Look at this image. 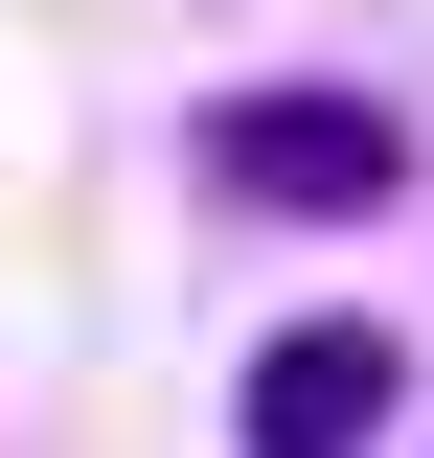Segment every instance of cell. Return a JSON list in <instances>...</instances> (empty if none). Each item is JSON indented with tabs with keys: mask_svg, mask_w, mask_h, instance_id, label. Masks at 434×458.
<instances>
[{
	"mask_svg": "<svg viewBox=\"0 0 434 458\" xmlns=\"http://www.w3.org/2000/svg\"><path fill=\"white\" fill-rule=\"evenodd\" d=\"M183 161H206L229 207H274V229H366L388 183H412V138H388V92H229Z\"/></svg>",
	"mask_w": 434,
	"mask_h": 458,
	"instance_id": "1",
	"label": "cell"
},
{
	"mask_svg": "<svg viewBox=\"0 0 434 458\" xmlns=\"http://www.w3.org/2000/svg\"><path fill=\"white\" fill-rule=\"evenodd\" d=\"M388 412H412V344H388V321H274L252 390H229V436H252V458H366Z\"/></svg>",
	"mask_w": 434,
	"mask_h": 458,
	"instance_id": "2",
	"label": "cell"
}]
</instances>
